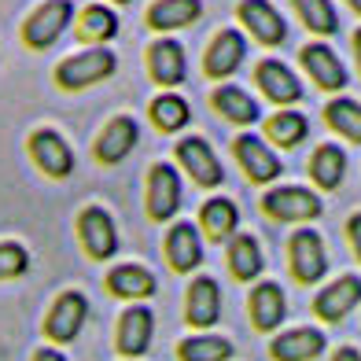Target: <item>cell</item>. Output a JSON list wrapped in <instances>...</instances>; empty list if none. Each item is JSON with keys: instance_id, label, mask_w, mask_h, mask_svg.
Segmentation results:
<instances>
[{"instance_id": "obj_1", "label": "cell", "mask_w": 361, "mask_h": 361, "mask_svg": "<svg viewBox=\"0 0 361 361\" xmlns=\"http://www.w3.org/2000/svg\"><path fill=\"white\" fill-rule=\"evenodd\" d=\"M114 67H118V59H114V52H107V48H85V52L78 56H67L56 67V85L59 89H89L96 85V81H104L114 74Z\"/></svg>"}, {"instance_id": "obj_2", "label": "cell", "mask_w": 361, "mask_h": 361, "mask_svg": "<svg viewBox=\"0 0 361 361\" xmlns=\"http://www.w3.org/2000/svg\"><path fill=\"white\" fill-rule=\"evenodd\" d=\"M74 19V4L71 0H44L41 8H34V15L23 23V41L34 48V52H44L59 41V34L67 30V23Z\"/></svg>"}, {"instance_id": "obj_3", "label": "cell", "mask_w": 361, "mask_h": 361, "mask_svg": "<svg viewBox=\"0 0 361 361\" xmlns=\"http://www.w3.org/2000/svg\"><path fill=\"white\" fill-rule=\"evenodd\" d=\"M78 236H81V247L89 251V258L104 262L118 251V228H114L111 214L104 207H85L78 218Z\"/></svg>"}, {"instance_id": "obj_4", "label": "cell", "mask_w": 361, "mask_h": 361, "mask_svg": "<svg viewBox=\"0 0 361 361\" xmlns=\"http://www.w3.org/2000/svg\"><path fill=\"white\" fill-rule=\"evenodd\" d=\"M180 207V177L170 162H155L147 173V214L155 221H170Z\"/></svg>"}, {"instance_id": "obj_5", "label": "cell", "mask_w": 361, "mask_h": 361, "mask_svg": "<svg viewBox=\"0 0 361 361\" xmlns=\"http://www.w3.org/2000/svg\"><path fill=\"white\" fill-rule=\"evenodd\" d=\"M30 155L48 177H71L74 170V152L56 129H34L30 133Z\"/></svg>"}, {"instance_id": "obj_6", "label": "cell", "mask_w": 361, "mask_h": 361, "mask_svg": "<svg viewBox=\"0 0 361 361\" xmlns=\"http://www.w3.org/2000/svg\"><path fill=\"white\" fill-rule=\"evenodd\" d=\"M299 59H302V67H306L310 78H314V85H317V89H324V92L347 89V67H343L339 56H336L328 44H321V41L302 44Z\"/></svg>"}, {"instance_id": "obj_7", "label": "cell", "mask_w": 361, "mask_h": 361, "mask_svg": "<svg viewBox=\"0 0 361 361\" xmlns=\"http://www.w3.org/2000/svg\"><path fill=\"white\" fill-rule=\"evenodd\" d=\"M262 210L276 221H310L321 214V200L306 188H273L262 200Z\"/></svg>"}, {"instance_id": "obj_8", "label": "cell", "mask_w": 361, "mask_h": 361, "mask_svg": "<svg viewBox=\"0 0 361 361\" xmlns=\"http://www.w3.org/2000/svg\"><path fill=\"white\" fill-rule=\"evenodd\" d=\"M85 317H89V299L81 291H63L56 299V306H52V314H48V321H44V332L56 343H71L81 332Z\"/></svg>"}, {"instance_id": "obj_9", "label": "cell", "mask_w": 361, "mask_h": 361, "mask_svg": "<svg viewBox=\"0 0 361 361\" xmlns=\"http://www.w3.org/2000/svg\"><path fill=\"white\" fill-rule=\"evenodd\" d=\"M236 15H240V23L251 30V37L262 41V44H269V48L288 37V26L281 19V11H276L269 0H240Z\"/></svg>"}, {"instance_id": "obj_10", "label": "cell", "mask_w": 361, "mask_h": 361, "mask_svg": "<svg viewBox=\"0 0 361 361\" xmlns=\"http://www.w3.org/2000/svg\"><path fill=\"white\" fill-rule=\"evenodd\" d=\"M324 269H328V262H324V243H321V236L314 233V228L295 233V236H291V273H295V281L317 284L321 276H324Z\"/></svg>"}, {"instance_id": "obj_11", "label": "cell", "mask_w": 361, "mask_h": 361, "mask_svg": "<svg viewBox=\"0 0 361 361\" xmlns=\"http://www.w3.org/2000/svg\"><path fill=\"white\" fill-rule=\"evenodd\" d=\"M243 56H247V44H243L240 30H221V34L210 41V48H207L203 71H207V78H218V81H221V78H228V74L240 71Z\"/></svg>"}, {"instance_id": "obj_12", "label": "cell", "mask_w": 361, "mask_h": 361, "mask_svg": "<svg viewBox=\"0 0 361 361\" xmlns=\"http://www.w3.org/2000/svg\"><path fill=\"white\" fill-rule=\"evenodd\" d=\"M177 159L185 162V170L200 180L203 188H214V185H221V180H225L221 162L214 159V152H210V144L203 137H185V140H180L177 144Z\"/></svg>"}, {"instance_id": "obj_13", "label": "cell", "mask_w": 361, "mask_h": 361, "mask_svg": "<svg viewBox=\"0 0 361 361\" xmlns=\"http://www.w3.org/2000/svg\"><path fill=\"white\" fill-rule=\"evenodd\" d=\"M152 328L155 317L147 306H129L122 321H118V354L122 357H140L147 354V343H152Z\"/></svg>"}, {"instance_id": "obj_14", "label": "cell", "mask_w": 361, "mask_h": 361, "mask_svg": "<svg viewBox=\"0 0 361 361\" xmlns=\"http://www.w3.org/2000/svg\"><path fill=\"white\" fill-rule=\"evenodd\" d=\"M147 71H152V78L166 89L180 85V81H185V71H188L185 48H180L177 41H170V37L155 41L152 48H147Z\"/></svg>"}, {"instance_id": "obj_15", "label": "cell", "mask_w": 361, "mask_h": 361, "mask_svg": "<svg viewBox=\"0 0 361 361\" xmlns=\"http://www.w3.org/2000/svg\"><path fill=\"white\" fill-rule=\"evenodd\" d=\"M236 159H240V166L247 170V177L258 180V185H266V180L281 177V159H276L269 147L262 144L258 137H251V133L236 137Z\"/></svg>"}, {"instance_id": "obj_16", "label": "cell", "mask_w": 361, "mask_h": 361, "mask_svg": "<svg viewBox=\"0 0 361 361\" xmlns=\"http://www.w3.org/2000/svg\"><path fill=\"white\" fill-rule=\"evenodd\" d=\"M133 144H137V122L129 118V114H118V118H111L104 126L100 140H96V159L114 166V162H122L133 152Z\"/></svg>"}, {"instance_id": "obj_17", "label": "cell", "mask_w": 361, "mask_h": 361, "mask_svg": "<svg viewBox=\"0 0 361 361\" xmlns=\"http://www.w3.org/2000/svg\"><path fill=\"white\" fill-rule=\"evenodd\" d=\"M255 78H258L262 92H266L273 104H295V100L302 96L299 78H295L281 59H262L258 71H255Z\"/></svg>"}, {"instance_id": "obj_18", "label": "cell", "mask_w": 361, "mask_h": 361, "mask_svg": "<svg viewBox=\"0 0 361 361\" xmlns=\"http://www.w3.org/2000/svg\"><path fill=\"white\" fill-rule=\"evenodd\" d=\"M357 299H361V281L357 276H339L336 284H328L314 299V310L324 321H339V317H347L350 310L357 306Z\"/></svg>"}, {"instance_id": "obj_19", "label": "cell", "mask_w": 361, "mask_h": 361, "mask_svg": "<svg viewBox=\"0 0 361 361\" xmlns=\"http://www.w3.org/2000/svg\"><path fill=\"white\" fill-rule=\"evenodd\" d=\"M221 314V288L214 276H195L188 288V324L207 328Z\"/></svg>"}, {"instance_id": "obj_20", "label": "cell", "mask_w": 361, "mask_h": 361, "mask_svg": "<svg viewBox=\"0 0 361 361\" xmlns=\"http://www.w3.org/2000/svg\"><path fill=\"white\" fill-rule=\"evenodd\" d=\"M200 15H203V0H155V4L147 8V26L170 34V30L192 26Z\"/></svg>"}, {"instance_id": "obj_21", "label": "cell", "mask_w": 361, "mask_h": 361, "mask_svg": "<svg viewBox=\"0 0 361 361\" xmlns=\"http://www.w3.org/2000/svg\"><path fill=\"white\" fill-rule=\"evenodd\" d=\"M321 350H324V336L317 332V328H291V332L276 336L273 347H269V354L276 361H310Z\"/></svg>"}, {"instance_id": "obj_22", "label": "cell", "mask_w": 361, "mask_h": 361, "mask_svg": "<svg viewBox=\"0 0 361 361\" xmlns=\"http://www.w3.org/2000/svg\"><path fill=\"white\" fill-rule=\"evenodd\" d=\"M284 314H288V302H284L281 284L266 281L251 291V321H255L258 332H273V328L284 321Z\"/></svg>"}, {"instance_id": "obj_23", "label": "cell", "mask_w": 361, "mask_h": 361, "mask_svg": "<svg viewBox=\"0 0 361 361\" xmlns=\"http://www.w3.org/2000/svg\"><path fill=\"white\" fill-rule=\"evenodd\" d=\"M166 258H170V266L177 273H188L195 269L203 262V243H200V233L188 225V221H180L170 228V236H166Z\"/></svg>"}, {"instance_id": "obj_24", "label": "cell", "mask_w": 361, "mask_h": 361, "mask_svg": "<svg viewBox=\"0 0 361 361\" xmlns=\"http://www.w3.org/2000/svg\"><path fill=\"white\" fill-rule=\"evenodd\" d=\"M107 288L118 299H147V295H155V276L144 266H118L107 273Z\"/></svg>"}, {"instance_id": "obj_25", "label": "cell", "mask_w": 361, "mask_h": 361, "mask_svg": "<svg viewBox=\"0 0 361 361\" xmlns=\"http://www.w3.org/2000/svg\"><path fill=\"white\" fill-rule=\"evenodd\" d=\"M78 37L92 41V44H104L111 37H118V15L104 4H89L78 19Z\"/></svg>"}, {"instance_id": "obj_26", "label": "cell", "mask_w": 361, "mask_h": 361, "mask_svg": "<svg viewBox=\"0 0 361 361\" xmlns=\"http://www.w3.org/2000/svg\"><path fill=\"white\" fill-rule=\"evenodd\" d=\"M228 266H233V276L236 281H255V276L262 273V251H258V240L240 233L233 243H228Z\"/></svg>"}, {"instance_id": "obj_27", "label": "cell", "mask_w": 361, "mask_h": 361, "mask_svg": "<svg viewBox=\"0 0 361 361\" xmlns=\"http://www.w3.org/2000/svg\"><path fill=\"white\" fill-rule=\"evenodd\" d=\"M310 173L321 188H339L343 185V173H347V155H343V147L336 144H324L314 152V162H310Z\"/></svg>"}, {"instance_id": "obj_28", "label": "cell", "mask_w": 361, "mask_h": 361, "mask_svg": "<svg viewBox=\"0 0 361 361\" xmlns=\"http://www.w3.org/2000/svg\"><path fill=\"white\" fill-rule=\"evenodd\" d=\"M214 107L225 114L228 122H240V126L258 122V104H255L243 89H236V85H221V89L214 92Z\"/></svg>"}, {"instance_id": "obj_29", "label": "cell", "mask_w": 361, "mask_h": 361, "mask_svg": "<svg viewBox=\"0 0 361 361\" xmlns=\"http://www.w3.org/2000/svg\"><path fill=\"white\" fill-rule=\"evenodd\" d=\"M291 8L299 11L302 26L314 30V34H321V37H328V34H336V30H339L332 0H291Z\"/></svg>"}, {"instance_id": "obj_30", "label": "cell", "mask_w": 361, "mask_h": 361, "mask_svg": "<svg viewBox=\"0 0 361 361\" xmlns=\"http://www.w3.org/2000/svg\"><path fill=\"white\" fill-rule=\"evenodd\" d=\"M188 118H192V111H188V104L180 100V96L162 92V96L152 100V122L162 129V133H177L180 126H188Z\"/></svg>"}, {"instance_id": "obj_31", "label": "cell", "mask_w": 361, "mask_h": 361, "mask_svg": "<svg viewBox=\"0 0 361 361\" xmlns=\"http://www.w3.org/2000/svg\"><path fill=\"white\" fill-rule=\"evenodd\" d=\"M324 118H328V126H332L336 133L361 144V104L357 100H347V96H343V100H332L324 107Z\"/></svg>"}, {"instance_id": "obj_32", "label": "cell", "mask_w": 361, "mask_h": 361, "mask_svg": "<svg viewBox=\"0 0 361 361\" xmlns=\"http://www.w3.org/2000/svg\"><path fill=\"white\" fill-rule=\"evenodd\" d=\"M236 218L240 214H236V203L233 200H210V203H203V214H200L203 233L210 240H225L236 228Z\"/></svg>"}, {"instance_id": "obj_33", "label": "cell", "mask_w": 361, "mask_h": 361, "mask_svg": "<svg viewBox=\"0 0 361 361\" xmlns=\"http://www.w3.org/2000/svg\"><path fill=\"white\" fill-rule=\"evenodd\" d=\"M180 361H228L233 357V343L218 336H192L177 347Z\"/></svg>"}, {"instance_id": "obj_34", "label": "cell", "mask_w": 361, "mask_h": 361, "mask_svg": "<svg viewBox=\"0 0 361 361\" xmlns=\"http://www.w3.org/2000/svg\"><path fill=\"white\" fill-rule=\"evenodd\" d=\"M306 129H310V122H306V114H299V111H281V114H273V118L266 122V133L281 147H295L306 137Z\"/></svg>"}, {"instance_id": "obj_35", "label": "cell", "mask_w": 361, "mask_h": 361, "mask_svg": "<svg viewBox=\"0 0 361 361\" xmlns=\"http://www.w3.org/2000/svg\"><path fill=\"white\" fill-rule=\"evenodd\" d=\"M30 269V251L15 240L0 243V281H11V276H23Z\"/></svg>"}, {"instance_id": "obj_36", "label": "cell", "mask_w": 361, "mask_h": 361, "mask_svg": "<svg viewBox=\"0 0 361 361\" xmlns=\"http://www.w3.org/2000/svg\"><path fill=\"white\" fill-rule=\"evenodd\" d=\"M347 233H350V243H354V251H357V258H361V214H354V218H350Z\"/></svg>"}, {"instance_id": "obj_37", "label": "cell", "mask_w": 361, "mask_h": 361, "mask_svg": "<svg viewBox=\"0 0 361 361\" xmlns=\"http://www.w3.org/2000/svg\"><path fill=\"white\" fill-rule=\"evenodd\" d=\"M34 361H67L59 350H52V347H41L37 354H34Z\"/></svg>"}, {"instance_id": "obj_38", "label": "cell", "mask_w": 361, "mask_h": 361, "mask_svg": "<svg viewBox=\"0 0 361 361\" xmlns=\"http://www.w3.org/2000/svg\"><path fill=\"white\" fill-rule=\"evenodd\" d=\"M332 361H361V354H357L354 347H343V350H339V354H336Z\"/></svg>"}, {"instance_id": "obj_39", "label": "cell", "mask_w": 361, "mask_h": 361, "mask_svg": "<svg viewBox=\"0 0 361 361\" xmlns=\"http://www.w3.org/2000/svg\"><path fill=\"white\" fill-rule=\"evenodd\" d=\"M354 56H357V71H361V26H357V34H354Z\"/></svg>"}, {"instance_id": "obj_40", "label": "cell", "mask_w": 361, "mask_h": 361, "mask_svg": "<svg viewBox=\"0 0 361 361\" xmlns=\"http://www.w3.org/2000/svg\"><path fill=\"white\" fill-rule=\"evenodd\" d=\"M347 4H350V8H354V11L361 15V0H347Z\"/></svg>"}, {"instance_id": "obj_41", "label": "cell", "mask_w": 361, "mask_h": 361, "mask_svg": "<svg viewBox=\"0 0 361 361\" xmlns=\"http://www.w3.org/2000/svg\"><path fill=\"white\" fill-rule=\"evenodd\" d=\"M114 4H129V0H114Z\"/></svg>"}]
</instances>
